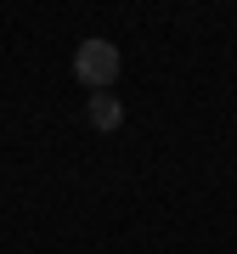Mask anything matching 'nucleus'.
I'll return each instance as SVG.
<instances>
[{
  "instance_id": "nucleus-1",
  "label": "nucleus",
  "mask_w": 237,
  "mask_h": 254,
  "mask_svg": "<svg viewBox=\"0 0 237 254\" xmlns=\"http://www.w3.org/2000/svg\"><path fill=\"white\" fill-rule=\"evenodd\" d=\"M118 68H124V57H118L113 40H79V51H73V79H79L85 91L118 85Z\"/></svg>"
},
{
  "instance_id": "nucleus-2",
  "label": "nucleus",
  "mask_w": 237,
  "mask_h": 254,
  "mask_svg": "<svg viewBox=\"0 0 237 254\" xmlns=\"http://www.w3.org/2000/svg\"><path fill=\"white\" fill-rule=\"evenodd\" d=\"M85 119H91V130H102V136H108V130L124 125V102H118L113 91H91V108H85Z\"/></svg>"
}]
</instances>
